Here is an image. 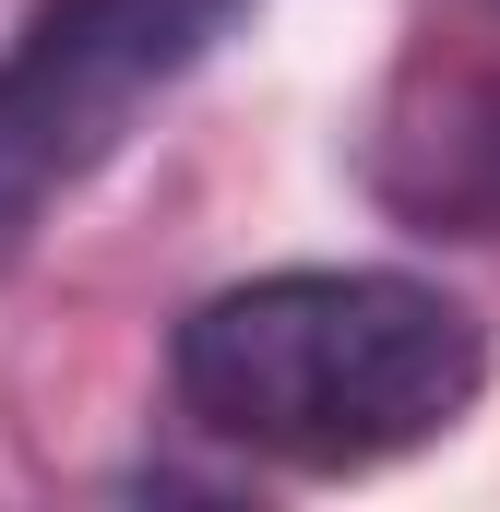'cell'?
Masks as SVG:
<instances>
[{
	"instance_id": "obj_3",
	"label": "cell",
	"mask_w": 500,
	"mask_h": 512,
	"mask_svg": "<svg viewBox=\"0 0 500 512\" xmlns=\"http://www.w3.org/2000/svg\"><path fill=\"white\" fill-rule=\"evenodd\" d=\"M358 191L405 239H500V48L417 36L358 108Z\"/></svg>"
},
{
	"instance_id": "obj_1",
	"label": "cell",
	"mask_w": 500,
	"mask_h": 512,
	"mask_svg": "<svg viewBox=\"0 0 500 512\" xmlns=\"http://www.w3.org/2000/svg\"><path fill=\"white\" fill-rule=\"evenodd\" d=\"M477 393H489V322L453 286L370 274V262H298V274L215 286L167 334L179 429L310 489L381 477L453 441Z\"/></svg>"
},
{
	"instance_id": "obj_4",
	"label": "cell",
	"mask_w": 500,
	"mask_h": 512,
	"mask_svg": "<svg viewBox=\"0 0 500 512\" xmlns=\"http://www.w3.org/2000/svg\"><path fill=\"white\" fill-rule=\"evenodd\" d=\"M465 12H477V24H500V0H465Z\"/></svg>"
},
{
	"instance_id": "obj_2",
	"label": "cell",
	"mask_w": 500,
	"mask_h": 512,
	"mask_svg": "<svg viewBox=\"0 0 500 512\" xmlns=\"http://www.w3.org/2000/svg\"><path fill=\"white\" fill-rule=\"evenodd\" d=\"M262 0H36L0 36V274Z\"/></svg>"
}]
</instances>
